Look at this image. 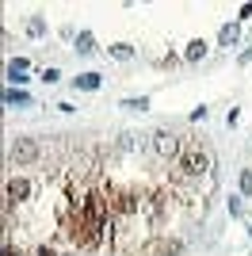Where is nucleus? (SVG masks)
I'll use <instances>...</instances> for the list:
<instances>
[{"instance_id":"nucleus-1","label":"nucleus","mask_w":252,"mask_h":256,"mask_svg":"<svg viewBox=\"0 0 252 256\" xmlns=\"http://www.w3.org/2000/svg\"><path fill=\"white\" fill-rule=\"evenodd\" d=\"M180 172L188 176V180H199L210 172V153L199 150V146H188V150L180 153Z\"/></svg>"},{"instance_id":"nucleus-2","label":"nucleus","mask_w":252,"mask_h":256,"mask_svg":"<svg viewBox=\"0 0 252 256\" xmlns=\"http://www.w3.org/2000/svg\"><path fill=\"white\" fill-rule=\"evenodd\" d=\"M153 150H157L164 160H172V157L180 160V153H184V142H180V134H172V130H157V134H153Z\"/></svg>"},{"instance_id":"nucleus-3","label":"nucleus","mask_w":252,"mask_h":256,"mask_svg":"<svg viewBox=\"0 0 252 256\" xmlns=\"http://www.w3.org/2000/svg\"><path fill=\"white\" fill-rule=\"evenodd\" d=\"M38 153H42L38 142H31V138H20L16 146H12V160H16V164H31Z\"/></svg>"},{"instance_id":"nucleus-4","label":"nucleus","mask_w":252,"mask_h":256,"mask_svg":"<svg viewBox=\"0 0 252 256\" xmlns=\"http://www.w3.org/2000/svg\"><path fill=\"white\" fill-rule=\"evenodd\" d=\"M4 195H8V210H12L16 203H23V199L31 195V180H23V176H20V180H8V192H4Z\"/></svg>"},{"instance_id":"nucleus-5","label":"nucleus","mask_w":252,"mask_h":256,"mask_svg":"<svg viewBox=\"0 0 252 256\" xmlns=\"http://www.w3.org/2000/svg\"><path fill=\"white\" fill-rule=\"evenodd\" d=\"M100 84H104V76H100V73H80V76H73V88H76V92H96Z\"/></svg>"},{"instance_id":"nucleus-6","label":"nucleus","mask_w":252,"mask_h":256,"mask_svg":"<svg viewBox=\"0 0 252 256\" xmlns=\"http://www.w3.org/2000/svg\"><path fill=\"white\" fill-rule=\"evenodd\" d=\"M237 42H241V27H237V23H222L218 46H237Z\"/></svg>"},{"instance_id":"nucleus-7","label":"nucleus","mask_w":252,"mask_h":256,"mask_svg":"<svg viewBox=\"0 0 252 256\" xmlns=\"http://www.w3.org/2000/svg\"><path fill=\"white\" fill-rule=\"evenodd\" d=\"M73 46H76V54H84V58H88V54H96V34L92 31H80L73 38Z\"/></svg>"},{"instance_id":"nucleus-8","label":"nucleus","mask_w":252,"mask_h":256,"mask_svg":"<svg viewBox=\"0 0 252 256\" xmlns=\"http://www.w3.org/2000/svg\"><path fill=\"white\" fill-rule=\"evenodd\" d=\"M4 104H8V107H27V104H31V92H23V88H8V92H4Z\"/></svg>"},{"instance_id":"nucleus-9","label":"nucleus","mask_w":252,"mask_h":256,"mask_svg":"<svg viewBox=\"0 0 252 256\" xmlns=\"http://www.w3.org/2000/svg\"><path fill=\"white\" fill-rule=\"evenodd\" d=\"M27 58H16V62L8 65V80H16V84H27Z\"/></svg>"},{"instance_id":"nucleus-10","label":"nucleus","mask_w":252,"mask_h":256,"mask_svg":"<svg viewBox=\"0 0 252 256\" xmlns=\"http://www.w3.org/2000/svg\"><path fill=\"white\" fill-rule=\"evenodd\" d=\"M184 58H188L191 65H199L202 58H206V42H202V38H195V42H188V54H184Z\"/></svg>"},{"instance_id":"nucleus-11","label":"nucleus","mask_w":252,"mask_h":256,"mask_svg":"<svg viewBox=\"0 0 252 256\" xmlns=\"http://www.w3.org/2000/svg\"><path fill=\"white\" fill-rule=\"evenodd\" d=\"M180 248H184L180 241H160V245L153 248V256H180Z\"/></svg>"},{"instance_id":"nucleus-12","label":"nucleus","mask_w":252,"mask_h":256,"mask_svg":"<svg viewBox=\"0 0 252 256\" xmlns=\"http://www.w3.org/2000/svg\"><path fill=\"white\" fill-rule=\"evenodd\" d=\"M115 210H118V214H134V210H138L134 195H118V199H115Z\"/></svg>"},{"instance_id":"nucleus-13","label":"nucleus","mask_w":252,"mask_h":256,"mask_svg":"<svg viewBox=\"0 0 252 256\" xmlns=\"http://www.w3.org/2000/svg\"><path fill=\"white\" fill-rule=\"evenodd\" d=\"M111 58H118V62H130V58H134V46L115 42V46H111Z\"/></svg>"},{"instance_id":"nucleus-14","label":"nucleus","mask_w":252,"mask_h":256,"mask_svg":"<svg viewBox=\"0 0 252 256\" xmlns=\"http://www.w3.org/2000/svg\"><path fill=\"white\" fill-rule=\"evenodd\" d=\"M27 34H31V38H42V34H46V23H42L38 16H34V20L27 23Z\"/></svg>"},{"instance_id":"nucleus-15","label":"nucleus","mask_w":252,"mask_h":256,"mask_svg":"<svg viewBox=\"0 0 252 256\" xmlns=\"http://www.w3.org/2000/svg\"><path fill=\"white\" fill-rule=\"evenodd\" d=\"M122 107H126V111H146V107H149V96H142V100H122Z\"/></svg>"},{"instance_id":"nucleus-16","label":"nucleus","mask_w":252,"mask_h":256,"mask_svg":"<svg viewBox=\"0 0 252 256\" xmlns=\"http://www.w3.org/2000/svg\"><path fill=\"white\" fill-rule=\"evenodd\" d=\"M42 80H46V84H58V80H62V69H42Z\"/></svg>"},{"instance_id":"nucleus-17","label":"nucleus","mask_w":252,"mask_h":256,"mask_svg":"<svg viewBox=\"0 0 252 256\" xmlns=\"http://www.w3.org/2000/svg\"><path fill=\"white\" fill-rule=\"evenodd\" d=\"M230 214H233V218H241V214H244V203H241V195H233V199H230Z\"/></svg>"},{"instance_id":"nucleus-18","label":"nucleus","mask_w":252,"mask_h":256,"mask_svg":"<svg viewBox=\"0 0 252 256\" xmlns=\"http://www.w3.org/2000/svg\"><path fill=\"white\" fill-rule=\"evenodd\" d=\"M241 195H252V172L248 168L241 172Z\"/></svg>"},{"instance_id":"nucleus-19","label":"nucleus","mask_w":252,"mask_h":256,"mask_svg":"<svg viewBox=\"0 0 252 256\" xmlns=\"http://www.w3.org/2000/svg\"><path fill=\"white\" fill-rule=\"evenodd\" d=\"M4 256H23V252H16L12 245H4Z\"/></svg>"},{"instance_id":"nucleus-20","label":"nucleus","mask_w":252,"mask_h":256,"mask_svg":"<svg viewBox=\"0 0 252 256\" xmlns=\"http://www.w3.org/2000/svg\"><path fill=\"white\" fill-rule=\"evenodd\" d=\"M34 256H54V252H50V248H38V252H34Z\"/></svg>"}]
</instances>
